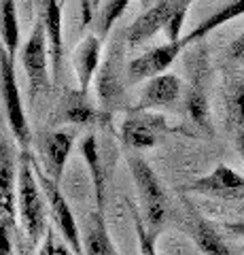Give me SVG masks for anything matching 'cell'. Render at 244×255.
<instances>
[{
  "label": "cell",
  "mask_w": 244,
  "mask_h": 255,
  "mask_svg": "<svg viewBox=\"0 0 244 255\" xmlns=\"http://www.w3.org/2000/svg\"><path fill=\"white\" fill-rule=\"evenodd\" d=\"M17 200H19V217L26 232L28 243L36 247L45 236V206L41 183L36 177L34 159L28 149H21L17 162Z\"/></svg>",
  "instance_id": "6da1fadb"
},
{
  "label": "cell",
  "mask_w": 244,
  "mask_h": 255,
  "mask_svg": "<svg viewBox=\"0 0 244 255\" xmlns=\"http://www.w3.org/2000/svg\"><path fill=\"white\" fill-rule=\"evenodd\" d=\"M128 166H130L134 185H136V191L140 196V206H143L147 226L151 228L153 232H160V228L163 226L166 215H168L166 191H163L155 170L140 155H130Z\"/></svg>",
  "instance_id": "7a4b0ae2"
},
{
  "label": "cell",
  "mask_w": 244,
  "mask_h": 255,
  "mask_svg": "<svg viewBox=\"0 0 244 255\" xmlns=\"http://www.w3.org/2000/svg\"><path fill=\"white\" fill-rule=\"evenodd\" d=\"M19 60H21V66L28 77L30 102H34L38 96L43 94V90L49 87V73H47V68L51 66L49 43H47V32H45V23L41 17L36 19L30 36L26 38V43L21 45Z\"/></svg>",
  "instance_id": "3957f363"
},
{
  "label": "cell",
  "mask_w": 244,
  "mask_h": 255,
  "mask_svg": "<svg viewBox=\"0 0 244 255\" xmlns=\"http://www.w3.org/2000/svg\"><path fill=\"white\" fill-rule=\"evenodd\" d=\"M15 58L9 55V51L0 43V92H2V102H4V113L6 122L13 132L15 140L19 142L21 149H28L30 145V128L26 119V111L21 105L19 96V85L17 77H15Z\"/></svg>",
  "instance_id": "277c9868"
},
{
  "label": "cell",
  "mask_w": 244,
  "mask_h": 255,
  "mask_svg": "<svg viewBox=\"0 0 244 255\" xmlns=\"http://www.w3.org/2000/svg\"><path fill=\"white\" fill-rule=\"evenodd\" d=\"M189 45L191 43L183 36L178 41H168L163 45H157L153 49H149L147 53L134 58L128 64V68H125V81L136 85V83L149 81V79H153L157 75H163Z\"/></svg>",
  "instance_id": "5b68a950"
},
{
  "label": "cell",
  "mask_w": 244,
  "mask_h": 255,
  "mask_svg": "<svg viewBox=\"0 0 244 255\" xmlns=\"http://www.w3.org/2000/svg\"><path fill=\"white\" fill-rule=\"evenodd\" d=\"M166 132H172L166 117L151 113V111L130 109L128 117H125L123 124H121L123 145L134 149V151L153 149L157 145V140H160V136Z\"/></svg>",
  "instance_id": "8992f818"
},
{
  "label": "cell",
  "mask_w": 244,
  "mask_h": 255,
  "mask_svg": "<svg viewBox=\"0 0 244 255\" xmlns=\"http://www.w3.org/2000/svg\"><path fill=\"white\" fill-rule=\"evenodd\" d=\"M36 177H38V183H41V189L47 196V202H49V206H51L53 221H56L62 238L66 241V245L70 247V251H73L75 255H83L81 232H79V226H77L75 215H73V211H70V206L66 202V198L62 196L60 185L49 177V174L45 177V174L38 172V170H36Z\"/></svg>",
  "instance_id": "52a82bcc"
},
{
  "label": "cell",
  "mask_w": 244,
  "mask_h": 255,
  "mask_svg": "<svg viewBox=\"0 0 244 255\" xmlns=\"http://www.w3.org/2000/svg\"><path fill=\"white\" fill-rule=\"evenodd\" d=\"M183 191L208 198H221V200H238V198H244V177L230 166L219 164L208 174L193 179L189 185L183 187Z\"/></svg>",
  "instance_id": "ba28073f"
},
{
  "label": "cell",
  "mask_w": 244,
  "mask_h": 255,
  "mask_svg": "<svg viewBox=\"0 0 244 255\" xmlns=\"http://www.w3.org/2000/svg\"><path fill=\"white\" fill-rule=\"evenodd\" d=\"M183 2H187V0H153V4L145 13H140L128 28V43L132 47L143 45L149 38H153L160 30H166L170 17Z\"/></svg>",
  "instance_id": "9c48e42d"
},
{
  "label": "cell",
  "mask_w": 244,
  "mask_h": 255,
  "mask_svg": "<svg viewBox=\"0 0 244 255\" xmlns=\"http://www.w3.org/2000/svg\"><path fill=\"white\" fill-rule=\"evenodd\" d=\"M123 45L117 41L111 45L106 62L102 64L100 75L96 77V87L100 102L104 109H117L123 98Z\"/></svg>",
  "instance_id": "30bf717a"
},
{
  "label": "cell",
  "mask_w": 244,
  "mask_h": 255,
  "mask_svg": "<svg viewBox=\"0 0 244 255\" xmlns=\"http://www.w3.org/2000/svg\"><path fill=\"white\" fill-rule=\"evenodd\" d=\"M180 90H183V83L180 79L172 73H163L157 75L153 79H149L147 85L140 92L138 105L134 109L138 111H155V109H166L172 107L174 102L180 98Z\"/></svg>",
  "instance_id": "8fae6325"
},
{
  "label": "cell",
  "mask_w": 244,
  "mask_h": 255,
  "mask_svg": "<svg viewBox=\"0 0 244 255\" xmlns=\"http://www.w3.org/2000/svg\"><path fill=\"white\" fill-rule=\"evenodd\" d=\"M73 145H75V132L51 130V132L43 134L41 149H43V155H45V170L58 185L62 181V174H64Z\"/></svg>",
  "instance_id": "7c38bea8"
},
{
  "label": "cell",
  "mask_w": 244,
  "mask_h": 255,
  "mask_svg": "<svg viewBox=\"0 0 244 255\" xmlns=\"http://www.w3.org/2000/svg\"><path fill=\"white\" fill-rule=\"evenodd\" d=\"M45 23L47 43H49L51 79H60L62 58H64V38H62V6L60 0H41V15Z\"/></svg>",
  "instance_id": "4fadbf2b"
},
{
  "label": "cell",
  "mask_w": 244,
  "mask_h": 255,
  "mask_svg": "<svg viewBox=\"0 0 244 255\" xmlns=\"http://www.w3.org/2000/svg\"><path fill=\"white\" fill-rule=\"evenodd\" d=\"M87 92H70L64 96L60 102V107L56 109L53 115V124H68V126H93L100 122V113L93 105L87 100Z\"/></svg>",
  "instance_id": "5bb4252c"
},
{
  "label": "cell",
  "mask_w": 244,
  "mask_h": 255,
  "mask_svg": "<svg viewBox=\"0 0 244 255\" xmlns=\"http://www.w3.org/2000/svg\"><path fill=\"white\" fill-rule=\"evenodd\" d=\"M100 58H102V36L87 34L83 38V43L77 47L73 58L79 90L81 92H87L91 81L96 79V73L100 68Z\"/></svg>",
  "instance_id": "9a60e30c"
},
{
  "label": "cell",
  "mask_w": 244,
  "mask_h": 255,
  "mask_svg": "<svg viewBox=\"0 0 244 255\" xmlns=\"http://www.w3.org/2000/svg\"><path fill=\"white\" fill-rule=\"evenodd\" d=\"M187 232L193 238L195 247L202 251V255H234L232 249L223 241V236L219 234V230L212 226L208 219H204L193 209L189 211L187 219Z\"/></svg>",
  "instance_id": "2e32d148"
},
{
  "label": "cell",
  "mask_w": 244,
  "mask_h": 255,
  "mask_svg": "<svg viewBox=\"0 0 244 255\" xmlns=\"http://www.w3.org/2000/svg\"><path fill=\"white\" fill-rule=\"evenodd\" d=\"M83 255H119L100 209L91 211L83 223Z\"/></svg>",
  "instance_id": "e0dca14e"
},
{
  "label": "cell",
  "mask_w": 244,
  "mask_h": 255,
  "mask_svg": "<svg viewBox=\"0 0 244 255\" xmlns=\"http://www.w3.org/2000/svg\"><path fill=\"white\" fill-rule=\"evenodd\" d=\"M185 109H187V115L193 122V126H198L200 130H204L206 134H212L210 105H208V98H206V87H204L202 68L193 70L191 83H189L187 94H185Z\"/></svg>",
  "instance_id": "ac0fdd59"
},
{
  "label": "cell",
  "mask_w": 244,
  "mask_h": 255,
  "mask_svg": "<svg viewBox=\"0 0 244 255\" xmlns=\"http://www.w3.org/2000/svg\"><path fill=\"white\" fill-rule=\"evenodd\" d=\"M81 155L85 159V164H87L91 187H93V196H96V200H98V209H102V204H104L106 177H104V166H102V155H100L98 138H96V134H93V132H89L87 136L81 140Z\"/></svg>",
  "instance_id": "d6986e66"
},
{
  "label": "cell",
  "mask_w": 244,
  "mask_h": 255,
  "mask_svg": "<svg viewBox=\"0 0 244 255\" xmlns=\"http://www.w3.org/2000/svg\"><path fill=\"white\" fill-rule=\"evenodd\" d=\"M240 15H244V0H230L227 4L219 6V9L212 13V15H208V17L204 19L202 23H198V26H195L191 32H189L185 38H187V41L191 43V45H193V43H202L212 30L225 26L227 21L240 17Z\"/></svg>",
  "instance_id": "ffe728a7"
},
{
  "label": "cell",
  "mask_w": 244,
  "mask_h": 255,
  "mask_svg": "<svg viewBox=\"0 0 244 255\" xmlns=\"http://www.w3.org/2000/svg\"><path fill=\"white\" fill-rule=\"evenodd\" d=\"M0 43L13 58L19 51L17 0H0Z\"/></svg>",
  "instance_id": "44dd1931"
},
{
  "label": "cell",
  "mask_w": 244,
  "mask_h": 255,
  "mask_svg": "<svg viewBox=\"0 0 244 255\" xmlns=\"http://www.w3.org/2000/svg\"><path fill=\"white\" fill-rule=\"evenodd\" d=\"M227 113L236 132H244V75L232 79L227 87Z\"/></svg>",
  "instance_id": "7402d4cb"
},
{
  "label": "cell",
  "mask_w": 244,
  "mask_h": 255,
  "mask_svg": "<svg viewBox=\"0 0 244 255\" xmlns=\"http://www.w3.org/2000/svg\"><path fill=\"white\" fill-rule=\"evenodd\" d=\"M13 179H15L13 162L4 159L0 164V213L6 215L13 213Z\"/></svg>",
  "instance_id": "603a6c76"
},
{
  "label": "cell",
  "mask_w": 244,
  "mask_h": 255,
  "mask_svg": "<svg viewBox=\"0 0 244 255\" xmlns=\"http://www.w3.org/2000/svg\"><path fill=\"white\" fill-rule=\"evenodd\" d=\"M130 2L132 0H106V4L102 6V13H100V36L102 38L111 32L115 21L125 13Z\"/></svg>",
  "instance_id": "cb8c5ba5"
},
{
  "label": "cell",
  "mask_w": 244,
  "mask_h": 255,
  "mask_svg": "<svg viewBox=\"0 0 244 255\" xmlns=\"http://www.w3.org/2000/svg\"><path fill=\"white\" fill-rule=\"evenodd\" d=\"M134 226H136V236L140 243V255H157V251H155L157 232H153L149 226H145V221L138 211H134Z\"/></svg>",
  "instance_id": "d4e9b609"
},
{
  "label": "cell",
  "mask_w": 244,
  "mask_h": 255,
  "mask_svg": "<svg viewBox=\"0 0 244 255\" xmlns=\"http://www.w3.org/2000/svg\"><path fill=\"white\" fill-rule=\"evenodd\" d=\"M191 2H193V0H187V2H183L176 9V13L170 17L168 26H166L168 41H178V38H183V36H180V32H183V23L187 19V11H189V4H191Z\"/></svg>",
  "instance_id": "484cf974"
},
{
  "label": "cell",
  "mask_w": 244,
  "mask_h": 255,
  "mask_svg": "<svg viewBox=\"0 0 244 255\" xmlns=\"http://www.w3.org/2000/svg\"><path fill=\"white\" fill-rule=\"evenodd\" d=\"M227 60H232L236 66H240L244 70V32L240 36H236L227 47Z\"/></svg>",
  "instance_id": "4316f807"
},
{
  "label": "cell",
  "mask_w": 244,
  "mask_h": 255,
  "mask_svg": "<svg viewBox=\"0 0 244 255\" xmlns=\"http://www.w3.org/2000/svg\"><path fill=\"white\" fill-rule=\"evenodd\" d=\"M223 228L227 230V232H232L236 236H242L244 238V219L242 221H225Z\"/></svg>",
  "instance_id": "83f0119b"
},
{
  "label": "cell",
  "mask_w": 244,
  "mask_h": 255,
  "mask_svg": "<svg viewBox=\"0 0 244 255\" xmlns=\"http://www.w3.org/2000/svg\"><path fill=\"white\" fill-rule=\"evenodd\" d=\"M9 159V142H6V136L2 132V119H0V164Z\"/></svg>",
  "instance_id": "f1b7e54d"
},
{
  "label": "cell",
  "mask_w": 244,
  "mask_h": 255,
  "mask_svg": "<svg viewBox=\"0 0 244 255\" xmlns=\"http://www.w3.org/2000/svg\"><path fill=\"white\" fill-rule=\"evenodd\" d=\"M236 147H238V153L244 162V132H236Z\"/></svg>",
  "instance_id": "f546056e"
},
{
  "label": "cell",
  "mask_w": 244,
  "mask_h": 255,
  "mask_svg": "<svg viewBox=\"0 0 244 255\" xmlns=\"http://www.w3.org/2000/svg\"><path fill=\"white\" fill-rule=\"evenodd\" d=\"M23 2H26V4H30V2H32V0H23Z\"/></svg>",
  "instance_id": "4dcf8cb0"
},
{
  "label": "cell",
  "mask_w": 244,
  "mask_h": 255,
  "mask_svg": "<svg viewBox=\"0 0 244 255\" xmlns=\"http://www.w3.org/2000/svg\"><path fill=\"white\" fill-rule=\"evenodd\" d=\"M93 2H98V0H93Z\"/></svg>",
  "instance_id": "1f68e13d"
}]
</instances>
